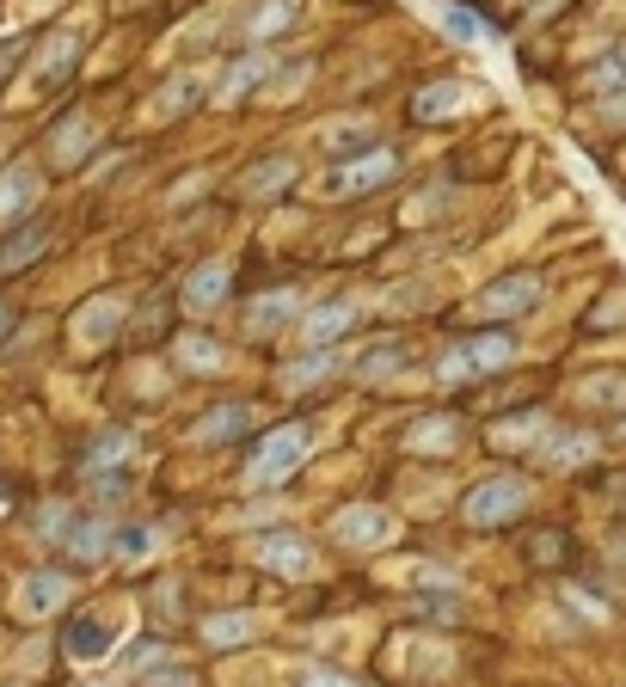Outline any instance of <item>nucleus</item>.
I'll return each instance as SVG.
<instances>
[{
  "label": "nucleus",
  "instance_id": "nucleus-15",
  "mask_svg": "<svg viewBox=\"0 0 626 687\" xmlns=\"http://www.w3.org/2000/svg\"><path fill=\"white\" fill-rule=\"evenodd\" d=\"M246 423H253V411H246V406H222V411H209V418L191 430V442H227V437H240Z\"/></svg>",
  "mask_w": 626,
  "mask_h": 687
},
{
  "label": "nucleus",
  "instance_id": "nucleus-29",
  "mask_svg": "<svg viewBox=\"0 0 626 687\" xmlns=\"http://www.w3.org/2000/svg\"><path fill=\"white\" fill-rule=\"evenodd\" d=\"M117 461H130V437H123V430H111V437H99V449L86 454V466H93V473H105V466H117Z\"/></svg>",
  "mask_w": 626,
  "mask_h": 687
},
{
  "label": "nucleus",
  "instance_id": "nucleus-18",
  "mask_svg": "<svg viewBox=\"0 0 626 687\" xmlns=\"http://www.w3.org/2000/svg\"><path fill=\"white\" fill-rule=\"evenodd\" d=\"M350 319H357V307H350V301H332V307H320V314H307L301 338L314 344V350H326V338H332V331H345Z\"/></svg>",
  "mask_w": 626,
  "mask_h": 687
},
{
  "label": "nucleus",
  "instance_id": "nucleus-10",
  "mask_svg": "<svg viewBox=\"0 0 626 687\" xmlns=\"http://www.w3.org/2000/svg\"><path fill=\"white\" fill-rule=\"evenodd\" d=\"M68 657H74V663L111 657V621H105V614H81V621L68 626Z\"/></svg>",
  "mask_w": 626,
  "mask_h": 687
},
{
  "label": "nucleus",
  "instance_id": "nucleus-20",
  "mask_svg": "<svg viewBox=\"0 0 626 687\" xmlns=\"http://www.w3.org/2000/svg\"><path fill=\"white\" fill-rule=\"evenodd\" d=\"M74 55H81V43H74V38H55V43H50V55L38 62V74H31V93H43V86H55V80H62L68 68H74Z\"/></svg>",
  "mask_w": 626,
  "mask_h": 687
},
{
  "label": "nucleus",
  "instance_id": "nucleus-24",
  "mask_svg": "<svg viewBox=\"0 0 626 687\" xmlns=\"http://www.w3.org/2000/svg\"><path fill=\"white\" fill-rule=\"evenodd\" d=\"M466 105V86H424V93H418V117H449V111H461Z\"/></svg>",
  "mask_w": 626,
  "mask_h": 687
},
{
  "label": "nucleus",
  "instance_id": "nucleus-11",
  "mask_svg": "<svg viewBox=\"0 0 626 687\" xmlns=\"http://www.w3.org/2000/svg\"><path fill=\"white\" fill-rule=\"evenodd\" d=\"M227 295V265H197L185 277V307L191 314H209V307H222Z\"/></svg>",
  "mask_w": 626,
  "mask_h": 687
},
{
  "label": "nucleus",
  "instance_id": "nucleus-16",
  "mask_svg": "<svg viewBox=\"0 0 626 687\" xmlns=\"http://www.w3.org/2000/svg\"><path fill=\"white\" fill-rule=\"evenodd\" d=\"M295 314H301V295H295V289H270L265 301L253 307V331H277V326H289Z\"/></svg>",
  "mask_w": 626,
  "mask_h": 687
},
{
  "label": "nucleus",
  "instance_id": "nucleus-14",
  "mask_svg": "<svg viewBox=\"0 0 626 687\" xmlns=\"http://www.w3.org/2000/svg\"><path fill=\"white\" fill-rule=\"evenodd\" d=\"M265 74H270V55H265V50H253L246 62H234V68H227V80H222V105H234L240 93H253Z\"/></svg>",
  "mask_w": 626,
  "mask_h": 687
},
{
  "label": "nucleus",
  "instance_id": "nucleus-25",
  "mask_svg": "<svg viewBox=\"0 0 626 687\" xmlns=\"http://www.w3.org/2000/svg\"><path fill=\"white\" fill-rule=\"evenodd\" d=\"M289 687H357V681H350L345 669H326V663H295Z\"/></svg>",
  "mask_w": 626,
  "mask_h": 687
},
{
  "label": "nucleus",
  "instance_id": "nucleus-1",
  "mask_svg": "<svg viewBox=\"0 0 626 687\" xmlns=\"http://www.w3.org/2000/svg\"><path fill=\"white\" fill-rule=\"evenodd\" d=\"M516 357V338H504V331H485V338H461L449 350V357L437 362L442 381H466V375H485V369H504V362Z\"/></svg>",
  "mask_w": 626,
  "mask_h": 687
},
{
  "label": "nucleus",
  "instance_id": "nucleus-2",
  "mask_svg": "<svg viewBox=\"0 0 626 687\" xmlns=\"http://www.w3.org/2000/svg\"><path fill=\"white\" fill-rule=\"evenodd\" d=\"M301 461H307V423H289V430H277V437L246 461V485H277V479H289Z\"/></svg>",
  "mask_w": 626,
  "mask_h": 687
},
{
  "label": "nucleus",
  "instance_id": "nucleus-37",
  "mask_svg": "<svg viewBox=\"0 0 626 687\" xmlns=\"http://www.w3.org/2000/svg\"><path fill=\"white\" fill-rule=\"evenodd\" d=\"M442 25H449L454 38H473V31H480V25H473V13H461V7H449V13H442Z\"/></svg>",
  "mask_w": 626,
  "mask_h": 687
},
{
  "label": "nucleus",
  "instance_id": "nucleus-6",
  "mask_svg": "<svg viewBox=\"0 0 626 687\" xmlns=\"http://www.w3.org/2000/svg\"><path fill=\"white\" fill-rule=\"evenodd\" d=\"M117 326H123V295H99V301H86L81 314H74V344L99 350V344H111Z\"/></svg>",
  "mask_w": 626,
  "mask_h": 687
},
{
  "label": "nucleus",
  "instance_id": "nucleus-13",
  "mask_svg": "<svg viewBox=\"0 0 626 687\" xmlns=\"http://www.w3.org/2000/svg\"><path fill=\"white\" fill-rule=\"evenodd\" d=\"M86 147H93V117H68L62 130H55L50 154L62 160V166H81V160H86Z\"/></svg>",
  "mask_w": 626,
  "mask_h": 687
},
{
  "label": "nucleus",
  "instance_id": "nucleus-3",
  "mask_svg": "<svg viewBox=\"0 0 626 687\" xmlns=\"http://www.w3.org/2000/svg\"><path fill=\"white\" fill-rule=\"evenodd\" d=\"M528 503V485H522L516 473H492L473 485V498H466V522L473 529H492V522H510V515Z\"/></svg>",
  "mask_w": 626,
  "mask_h": 687
},
{
  "label": "nucleus",
  "instance_id": "nucleus-38",
  "mask_svg": "<svg viewBox=\"0 0 626 687\" xmlns=\"http://www.w3.org/2000/svg\"><path fill=\"white\" fill-rule=\"evenodd\" d=\"M0 331H7V307H0Z\"/></svg>",
  "mask_w": 626,
  "mask_h": 687
},
{
  "label": "nucleus",
  "instance_id": "nucleus-33",
  "mask_svg": "<svg viewBox=\"0 0 626 687\" xmlns=\"http://www.w3.org/2000/svg\"><path fill=\"white\" fill-rule=\"evenodd\" d=\"M393 369H406V344H393V350H374V357L362 362V375H369V381H381V375H393Z\"/></svg>",
  "mask_w": 626,
  "mask_h": 687
},
{
  "label": "nucleus",
  "instance_id": "nucleus-32",
  "mask_svg": "<svg viewBox=\"0 0 626 687\" xmlns=\"http://www.w3.org/2000/svg\"><path fill=\"white\" fill-rule=\"evenodd\" d=\"M154 541H161L154 529H123L117 534V558H147V553H154Z\"/></svg>",
  "mask_w": 626,
  "mask_h": 687
},
{
  "label": "nucleus",
  "instance_id": "nucleus-12",
  "mask_svg": "<svg viewBox=\"0 0 626 687\" xmlns=\"http://www.w3.org/2000/svg\"><path fill=\"white\" fill-rule=\"evenodd\" d=\"M265 565L270 571H289V577H301V571H314V553H307V541L301 534H265Z\"/></svg>",
  "mask_w": 626,
  "mask_h": 687
},
{
  "label": "nucleus",
  "instance_id": "nucleus-8",
  "mask_svg": "<svg viewBox=\"0 0 626 687\" xmlns=\"http://www.w3.org/2000/svg\"><path fill=\"white\" fill-rule=\"evenodd\" d=\"M393 166H400V154H393V147H374L369 160L332 166V191H338V197H357V191H369V185H381V178H393Z\"/></svg>",
  "mask_w": 626,
  "mask_h": 687
},
{
  "label": "nucleus",
  "instance_id": "nucleus-4",
  "mask_svg": "<svg viewBox=\"0 0 626 687\" xmlns=\"http://www.w3.org/2000/svg\"><path fill=\"white\" fill-rule=\"evenodd\" d=\"M332 534H338V541H350V546H387L393 534H400V522H393L387 510L350 503V510H338V515H332Z\"/></svg>",
  "mask_w": 626,
  "mask_h": 687
},
{
  "label": "nucleus",
  "instance_id": "nucleus-36",
  "mask_svg": "<svg viewBox=\"0 0 626 687\" xmlns=\"http://www.w3.org/2000/svg\"><path fill=\"white\" fill-rule=\"evenodd\" d=\"M142 687H197V675L191 669H154V675H142Z\"/></svg>",
  "mask_w": 626,
  "mask_h": 687
},
{
  "label": "nucleus",
  "instance_id": "nucleus-26",
  "mask_svg": "<svg viewBox=\"0 0 626 687\" xmlns=\"http://www.w3.org/2000/svg\"><path fill=\"white\" fill-rule=\"evenodd\" d=\"M295 13H301V7H295V0H270L265 13L253 19V25H246V38H270V31H283V25H295Z\"/></svg>",
  "mask_w": 626,
  "mask_h": 687
},
{
  "label": "nucleus",
  "instance_id": "nucleus-31",
  "mask_svg": "<svg viewBox=\"0 0 626 687\" xmlns=\"http://www.w3.org/2000/svg\"><path fill=\"white\" fill-rule=\"evenodd\" d=\"M38 246H43V227H31V234H19L13 246L0 252V265L7 270H19V265H31V258H38Z\"/></svg>",
  "mask_w": 626,
  "mask_h": 687
},
{
  "label": "nucleus",
  "instance_id": "nucleus-5",
  "mask_svg": "<svg viewBox=\"0 0 626 687\" xmlns=\"http://www.w3.org/2000/svg\"><path fill=\"white\" fill-rule=\"evenodd\" d=\"M534 301H541V277H528V270H516V277H497L492 289H480V314H492V319L528 314Z\"/></svg>",
  "mask_w": 626,
  "mask_h": 687
},
{
  "label": "nucleus",
  "instance_id": "nucleus-9",
  "mask_svg": "<svg viewBox=\"0 0 626 687\" xmlns=\"http://www.w3.org/2000/svg\"><path fill=\"white\" fill-rule=\"evenodd\" d=\"M38 191H43V172L38 166H7V172H0V222L25 215L31 203H38Z\"/></svg>",
  "mask_w": 626,
  "mask_h": 687
},
{
  "label": "nucleus",
  "instance_id": "nucleus-27",
  "mask_svg": "<svg viewBox=\"0 0 626 687\" xmlns=\"http://www.w3.org/2000/svg\"><path fill=\"white\" fill-rule=\"evenodd\" d=\"M326 369H338V357L332 350H314L307 362H289V369H283V387H307V381H320Z\"/></svg>",
  "mask_w": 626,
  "mask_h": 687
},
{
  "label": "nucleus",
  "instance_id": "nucleus-17",
  "mask_svg": "<svg viewBox=\"0 0 626 687\" xmlns=\"http://www.w3.org/2000/svg\"><path fill=\"white\" fill-rule=\"evenodd\" d=\"M111 522H99V515H93V522H68V553H74V558H105L111 553Z\"/></svg>",
  "mask_w": 626,
  "mask_h": 687
},
{
  "label": "nucleus",
  "instance_id": "nucleus-30",
  "mask_svg": "<svg viewBox=\"0 0 626 687\" xmlns=\"http://www.w3.org/2000/svg\"><path fill=\"white\" fill-rule=\"evenodd\" d=\"M178 357H185V369H222V350H215V338H185L178 344Z\"/></svg>",
  "mask_w": 626,
  "mask_h": 687
},
{
  "label": "nucleus",
  "instance_id": "nucleus-7",
  "mask_svg": "<svg viewBox=\"0 0 626 687\" xmlns=\"http://www.w3.org/2000/svg\"><path fill=\"white\" fill-rule=\"evenodd\" d=\"M68 602V577L62 571H31L25 583H19V595H13V608L25 614V621H43V614H55Z\"/></svg>",
  "mask_w": 626,
  "mask_h": 687
},
{
  "label": "nucleus",
  "instance_id": "nucleus-35",
  "mask_svg": "<svg viewBox=\"0 0 626 687\" xmlns=\"http://www.w3.org/2000/svg\"><path fill=\"white\" fill-rule=\"evenodd\" d=\"M589 399H602V406H620V399H626V381H614V375H596V381H589Z\"/></svg>",
  "mask_w": 626,
  "mask_h": 687
},
{
  "label": "nucleus",
  "instance_id": "nucleus-28",
  "mask_svg": "<svg viewBox=\"0 0 626 687\" xmlns=\"http://www.w3.org/2000/svg\"><path fill=\"white\" fill-rule=\"evenodd\" d=\"M589 86H596V93H614V86H626V43L589 68Z\"/></svg>",
  "mask_w": 626,
  "mask_h": 687
},
{
  "label": "nucleus",
  "instance_id": "nucleus-34",
  "mask_svg": "<svg viewBox=\"0 0 626 687\" xmlns=\"http://www.w3.org/2000/svg\"><path fill=\"white\" fill-rule=\"evenodd\" d=\"M191 99H197V80H173V86L161 93V117H173V111H185Z\"/></svg>",
  "mask_w": 626,
  "mask_h": 687
},
{
  "label": "nucleus",
  "instance_id": "nucleus-23",
  "mask_svg": "<svg viewBox=\"0 0 626 687\" xmlns=\"http://www.w3.org/2000/svg\"><path fill=\"white\" fill-rule=\"evenodd\" d=\"M454 437H461V423H454V418H424V423L412 430V449H418V454H449Z\"/></svg>",
  "mask_w": 626,
  "mask_h": 687
},
{
  "label": "nucleus",
  "instance_id": "nucleus-21",
  "mask_svg": "<svg viewBox=\"0 0 626 687\" xmlns=\"http://www.w3.org/2000/svg\"><path fill=\"white\" fill-rule=\"evenodd\" d=\"M289 178H295V160H265V166H253L240 178V191L246 197H270V191H283Z\"/></svg>",
  "mask_w": 626,
  "mask_h": 687
},
{
  "label": "nucleus",
  "instance_id": "nucleus-19",
  "mask_svg": "<svg viewBox=\"0 0 626 687\" xmlns=\"http://www.w3.org/2000/svg\"><path fill=\"white\" fill-rule=\"evenodd\" d=\"M541 437H553V423L541 411H522L516 423H497V449H534Z\"/></svg>",
  "mask_w": 626,
  "mask_h": 687
},
{
  "label": "nucleus",
  "instance_id": "nucleus-22",
  "mask_svg": "<svg viewBox=\"0 0 626 687\" xmlns=\"http://www.w3.org/2000/svg\"><path fill=\"white\" fill-rule=\"evenodd\" d=\"M253 614H215V621H203V638H209L215 650H227V645H246L253 638Z\"/></svg>",
  "mask_w": 626,
  "mask_h": 687
}]
</instances>
